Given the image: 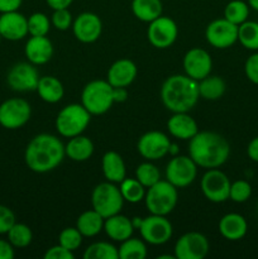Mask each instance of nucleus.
Returning <instances> with one entry per match:
<instances>
[{"mask_svg": "<svg viewBox=\"0 0 258 259\" xmlns=\"http://www.w3.org/2000/svg\"><path fill=\"white\" fill-rule=\"evenodd\" d=\"M82 234L78 232L77 228H65L62 232L58 234V244H61L62 247H65L66 249L71 250V252H75L76 249L81 247L82 244Z\"/></svg>", "mask_w": 258, "mask_h": 259, "instance_id": "39", "label": "nucleus"}, {"mask_svg": "<svg viewBox=\"0 0 258 259\" xmlns=\"http://www.w3.org/2000/svg\"><path fill=\"white\" fill-rule=\"evenodd\" d=\"M91 120V114L82 104H68L58 111L56 116V131L61 137L72 138L82 134Z\"/></svg>", "mask_w": 258, "mask_h": 259, "instance_id": "6", "label": "nucleus"}, {"mask_svg": "<svg viewBox=\"0 0 258 259\" xmlns=\"http://www.w3.org/2000/svg\"><path fill=\"white\" fill-rule=\"evenodd\" d=\"M85 259H118V248L109 242H96L89 245L83 252Z\"/></svg>", "mask_w": 258, "mask_h": 259, "instance_id": "35", "label": "nucleus"}, {"mask_svg": "<svg viewBox=\"0 0 258 259\" xmlns=\"http://www.w3.org/2000/svg\"><path fill=\"white\" fill-rule=\"evenodd\" d=\"M177 187L169 184L167 180H159L153 186L146 190L144 204L149 214L167 217L176 207L179 201Z\"/></svg>", "mask_w": 258, "mask_h": 259, "instance_id": "4", "label": "nucleus"}, {"mask_svg": "<svg viewBox=\"0 0 258 259\" xmlns=\"http://www.w3.org/2000/svg\"><path fill=\"white\" fill-rule=\"evenodd\" d=\"M32 108L27 100L12 98L0 104V125L8 131H17L29 121Z\"/></svg>", "mask_w": 258, "mask_h": 259, "instance_id": "8", "label": "nucleus"}, {"mask_svg": "<svg viewBox=\"0 0 258 259\" xmlns=\"http://www.w3.org/2000/svg\"><path fill=\"white\" fill-rule=\"evenodd\" d=\"M45 259H73L75 258V254L71 250L66 249L65 247H62L61 244L53 245L50 249L46 250L45 255H43Z\"/></svg>", "mask_w": 258, "mask_h": 259, "instance_id": "44", "label": "nucleus"}, {"mask_svg": "<svg viewBox=\"0 0 258 259\" xmlns=\"http://www.w3.org/2000/svg\"><path fill=\"white\" fill-rule=\"evenodd\" d=\"M14 255V247L10 244L9 240L0 239V259H13Z\"/></svg>", "mask_w": 258, "mask_h": 259, "instance_id": "45", "label": "nucleus"}, {"mask_svg": "<svg viewBox=\"0 0 258 259\" xmlns=\"http://www.w3.org/2000/svg\"><path fill=\"white\" fill-rule=\"evenodd\" d=\"M189 156L201 168H219L230 156V144L222 134L197 132L189 141Z\"/></svg>", "mask_w": 258, "mask_h": 259, "instance_id": "2", "label": "nucleus"}, {"mask_svg": "<svg viewBox=\"0 0 258 259\" xmlns=\"http://www.w3.org/2000/svg\"><path fill=\"white\" fill-rule=\"evenodd\" d=\"M247 3H248V5H249L250 9L258 12V0H248Z\"/></svg>", "mask_w": 258, "mask_h": 259, "instance_id": "52", "label": "nucleus"}, {"mask_svg": "<svg viewBox=\"0 0 258 259\" xmlns=\"http://www.w3.org/2000/svg\"><path fill=\"white\" fill-rule=\"evenodd\" d=\"M119 189H120L124 201L129 204H138L142 200H144V196H146V187L136 177L134 179L125 177L119 184Z\"/></svg>", "mask_w": 258, "mask_h": 259, "instance_id": "32", "label": "nucleus"}, {"mask_svg": "<svg viewBox=\"0 0 258 259\" xmlns=\"http://www.w3.org/2000/svg\"><path fill=\"white\" fill-rule=\"evenodd\" d=\"M101 169L106 181L120 184L126 177V167L124 159L118 152L108 151L101 158Z\"/></svg>", "mask_w": 258, "mask_h": 259, "instance_id": "25", "label": "nucleus"}, {"mask_svg": "<svg viewBox=\"0 0 258 259\" xmlns=\"http://www.w3.org/2000/svg\"><path fill=\"white\" fill-rule=\"evenodd\" d=\"M238 42L248 51H258V22L245 20L238 25Z\"/></svg>", "mask_w": 258, "mask_h": 259, "instance_id": "31", "label": "nucleus"}, {"mask_svg": "<svg viewBox=\"0 0 258 259\" xmlns=\"http://www.w3.org/2000/svg\"><path fill=\"white\" fill-rule=\"evenodd\" d=\"M179 152H180L179 146H177L176 143H172V142H171V144H169V149H168L169 156H172V157L177 156V154H179Z\"/></svg>", "mask_w": 258, "mask_h": 259, "instance_id": "50", "label": "nucleus"}, {"mask_svg": "<svg viewBox=\"0 0 258 259\" xmlns=\"http://www.w3.org/2000/svg\"><path fill=\"white\" fill-rule=\"evenodd\" d=\"M120 259H144L147 257L146 242L139 238H128L118 248Z\"/></svg>", "mask_w": 258, "mask_h": 259, "instance_id": "33", "label": "nucleus"}, {"mask_svg": "<svg viewBox=\"0 0 258 259\" xmlns=\"http://www.w3.org/2000/svg\"><path fill=\"white\" fill-rule=\"evenodd\" d=\"M247 156L250 161L258 163V136L254 137L247 146Z\"/></svg>", "mask_w": 258, "mask_h": 259, "instance_id": "47", "label": "nucleus"}, {"mask_svg": "<svg viewBox=\"0 0 258 259\" xmlns=\"http://www.w3.org/2000/svg\"><path fill=\"white\" fill-rule=\"evenodd\" d=\"M179 37V27L169 17H158L152 20L147 29V38L154 48L166 50L169 48Z\"/></svg>", "mask_w": 258, "mask_h": 259, "instance_id": "12", "label": "nucleus"}, {"mask_svg": "<svg viewBox=\"0 0 258 259\" xmlns=\"http://www.w3.org/2000/svg\"><path fill=\"white\" fill-rule=\"evenodd\" d=\"M248 232V223L243 215L238 212L225 214L219 222V233L224 239L237 242L243 239Z\"/></svg>", "mask_w": 258, "mask_h": 259, "instance_id": "23", "label": "nucleus"}, {"mask_svg": "<svg viewBox=\"0 0 258 259\" xmlns=\"http://www.w3.org/2000/svg\"><path fill=\"white\" fill-rule=\"evenodd\" d=\"M15 214L10 207L0 204V235L7 234L10 228L15 224Z\"/></svg>", "mask_w": 258, "mask_h": 259, "instance_id": "42", "label": "nucleus"}, {"mask_svg": "<svg viewBox=\"0 0 258 259\" xmlns=\"http://www.w3.org/2000/svg\"><path fill=\"white\" fill-rule=\"evenodd\" d=\"M46 3H47V5L52 10H57L68 9L70 5L73 3V0H46Z\"/></svg>", "mask_w": 258, "mask_h": 259, "instance_id": "48", "label": "nucleus"}, {"mask_svg": "<svg viewBox=\"0 0 258 259\" xmlns=\"http://www.w3.org/2000/svg\"><path fill=\"white\" fill-rule=\"evenodd\" d=\"M171 141L163 132L151 131L141 136L137 151L146 161H158L168 154Z\"/></svg>", "mask_w": 258, "mask_h": 259, "instance_id": "16", "label": "nucleus"}, {"mask_svg": "<svg viewBox=\"0 0 258 259\" xmlns=\"http://www.w3.org/2000/svg\"><path fill=\"white\" fill-rule=\"evenodd\" d=\"M0 35L3 39L20 40L28 35V18L18 10L0 14Z\"/></svg>", "mask_w": 258, "mask_h": 259, "instance_id": "19", "label": "nucleus"}, {"mask_svg": "<svg viewBox=\"0 0 258 259\" xmlns=\"http://www.w3.org/2000/svg\"><path fill=\"white\" fill-rule=\"evenodd\" d=\"M7 237L13 247L20 249V248H25L30 245L33 240V233L32 229L27 224L15 222V224L7 233Z\"/></svg>", "mask_w": 258, "mask_h": 259, "instance_id": "34", "label": "nucleus"}, {"mask_svg": "<svg viewBox=\"0 0 258 259\" xmlns=\"http://www.w3.org/2000/svg\"><path fill=\"white\" fill-rule=\"evenodd\" d=\"M167 131L174 138L190 141L199 132V126L189 113H172L167 121Z\"/></svg>", "mask_w": 258, "mask_h": 259, "instance_id": "22", "label": "nucleus"}, {"mask_svg": "<svg viewBox=\"0 0 258 259\" xmlns=\"http://www.w3.org/2000/svg\"><path fill=\"white\" fill-rule=\"evenodd\" d=\"M230 180L227 175L218 168L206 169L201 177L200 187L205 199L210 202L220 204L229 200Z\"/></svg>", "mask_w": 258, "mask_h": 259, "instance_id": "10", "label": "nucleus"}, {"mask_svg": "<svg viewBox=\"0 0 258 259\" xmlns=\"http://www.w3.org/2000/svg\"><path fill=\"white\" fill-rule=\"evenodd\" d=\"M23 0H0V14L8 12H15L22 7Z\"/></svg>", "mask_w": 258, "mask_h": 259, "instance_id": "46", "label": "nucleus"}, {"mask_svg": "<svg viewBox=\"0 0 258 259\" xmlns=\"http://www.w3.org/2000/svg\"><path fill=\"white\" fill-rule=\"evenodd\" d=\"M244 73L248 80L258 85V51L249 56L244 63Z\"/></svg>", "mask_w": 258, "mask_h": 259, "instance_id": "43", "label": "nucleus"}, {"mask_svg": "<svg viewBox=\"0 0 258 259\" xmlns=\"http://www.w3.org/2000/svg\"><path fill=\"white\" fill-rule=\"evenodd\" d=\"M197 85H199L200 98L209 101L219 100L227 90L225 81L217 75H207L206 77L197 81Z\"/></svg>", "mask_w": 258, "mask_h": 259, "instance_id": "29", "label": "nucleus"}, {"mask_svg": "<svg viewBox=\"0 0 258 259\" xmlns=\"http://www.w3.org/2000/svg\"><path fill=\"white\" fill-rule=\"evenodd\" d=\"M249 5L243 0H232L224 8V18L233 24L240 25L248 20L249 17Z\"/></svg>", "mask_w": 258, "mask_h": 259, "instance_id": "36", "label": "nucleus"}, {"mask_svg": "<svg viewBox=\"0 0 258 259\" xmlns=\"http://www.w3.org/2000/svg\"><path fill=\"white\" fill-rule=\"evenodd\" d=\"M159 95L171 113H189L200 99L199 85L187 75H172L163 81Z\"/></svg>", "mask_w": 258, "mask_h": 259, "instance_id": "3", "label": "nucleus"}, {"mask_svg": "<svg viewBox=\"0 0 258 259\" xmlns=\"http://www.w3.org/2000/svg\"><path fill=\"white\" fill-rule=\"evenodd\" d=\"M138 75L137 65L128 58H120L109 67L106 81L113 88H128Z\"/></svg>", "mask_w": 258, "mask_h": 259, "instance_id": "20", "label": "nucleus"}, {"mask_svg": "<svg viewBox=\"0 0 258 259\" xmlns=\"http://www.w3.org/2000/svg\"><path fill=\"white\" fill-rule=\"evenodd\" d=\"M38 81H39V73L35 66L30 62H18L8 71V86L17 93L35 91Z\"/></svg>", "mask_w": 258, "mask_h": 259, "instance_id": "14", "label": "nucleus"}, {"mask_svg": "<svg viewBox=\"0 0 258 259\" xmlns=\"http://www.w3.org/2000/svg\"><path fill=\"white\" fill-rule=\"evenodd\" d=\"M252 196V186L245 180H237L230 184L229 199L237 204H243L248 201Z\"/></svg>", "mask_w": 258, "mask_h": 259, "instance_id": "40", "label": "nucleus"}, {"mask_svg": "<svg viewBox=\"0 0 258 259\" xmlns=\"http://www.w3.org/2000/svg\"><path fill=\"white\" fill-rule=\"evenodd\" d=\"M132 12L141 22L151 23L161 17L163 5L161 0H132Z\"/></svg>", "mask_w": 258, "mask_h": 259, "instance_id": "30", "label": "nucleus"}, {"mask_svg": "<svg viewBox=\"0 0 258 259\" xmlns=\"http://www.w3.org/2000/svg\"><path fill=\"white\" fill-rule=\"evenodd\" d=\"M66 157L73 162H85L94 154V143L89 137L78 134L65 144Z\"/></svg>", "mask_w": 258, "mask_h": 259, "instance_id": "26", "label": "nucleus"}, {"mask_svg": "<svg viewBox=\"0 0 258 259\" xmlns=\"http://www.w3.org/2000/svg\"><path fill=\"white\" fill-rule=\"evenodd\" d=\"M91 205L104 219L119 214L124 205L119 186L109 181L96 185L91 192Z\"/></svg>", "mask_w": 258, "mask_h": 259, "instance_id": "7", "label": "nucleus"}, {"mask_svg": "<svg viewBox=\"0 0 258 259\" xmlns=\"http://www.w3.org/2000/svg\"><path fill=\"white\" fill-rule=\"evenodd\" d=\"M142 222H143V218H139V217L132 218V224H133L134 229H139L142 225Z\"/></svg>", "mask_w": 258, "mask_h": 259, "instance_id": "51", "label": "nucleus"}, {"mask_svg": "<svg viewBox=\"0 0 258 259\" xmlns=\"http://www.w3.org/2000/svg\"><path fill=\"white\" fill-rule=\"evenodd\" d=\"M72 14L68 9H57L53 10V14L51 17V24L57 30H67L72 27Z\"/></svg>", "mask_w": 258, "mask_h": 259, "instance_id": "41", "label": "nucleus"}, {"mask_svg": "<svg viewBox=\"0 0 258 259\" xmlns=\"http://www.w3.org/2000/svg\"><path fill=\"white\" fill-rule=\"evenodd\" d=\"M103 230L113 242L121 243L133 235L134 228L132 224V219L119 212L104 220Z\"/></svg>", "mask_w": 258, "mask_h": 259, "instance_id": "24", "label": "nucleus"}, {"mask_svg": "<svg viewBox=\"0 0 258 259\" xmlns=\"http://www.w3.org/2000/svg\"><path fill=\"white\" fill-rule=\"evenodd\" d=\"M166 180L177 189L190 186L196 180L197 164L190 156L172 157L166 166Z\"/></svg>", "mask_w": 258, "mask_h": 259, "instance_id": "9", "label": "nucleus"}, {"mask_svg": "<svg viewBox=\"0 0 258 259\" xmlns=\"http://www.w3.org/2000/svg\"><path fill=\"white\" fill-rule=\"evenodd\" d=\"M51 25V19L45 13L35 12L28 17V34L33 37L47 35Z\"/></svg>", "mask_w": 258, "mask_h": 259, "instance_id": "38", "label": "nucleus"}, {"mask_svg": "<svg viewBox=\"0 0 258 259\" xmlns=\"http://www.w3.org/2000/svg\"><path fill=\"white\" fill-rule=\"evenodd\" d=\"M2 39H3V38H2V35H0V42H2Z\"/></svg>", "mask_w": 258, "mask_h": 259, "instance_id": "53", "label": "nucleus"}, {"mask_svg": "<svg viewBox=\"0 0 258 259\" xmlns=\"http://www.w3.org/2000/svg\"><path fill=\"white\" fill-rule=\"evenodd\" d=\"M65 157V144L58 137L48 133L33 137L24 151L25 164L35 174L53 171L62 163Z\"/></svg>", "mask_w": 258, "mask_h": 259, "instance_id": "1", "label": "nucleus"}, {"mask_svg": "<svg viewBox=\"0 0 258 259\" xmlns=\"http://www.w3.org/2000/svg\"><path fill=\"white\" fill-rule=\"evenodd\" d=\"M72 33L81 43H94L100 38L103 22L95 13L83 12L73 19Z\"/></svg>", "mask_w": 258, "mask_h": 259, "instance_id": "17", "label": "nucleus"}, {"mask_svg": "<svg viewBox=\"0 0 258 259\" xmlns=\"http://www.w3.org/2000/svg\"><path fill=\"white\" fill-rule=\"evenodd\" d=\"M205 39L211 47L227 50L238 42V25L225 18L214 19L205 29Z\"/></svg>", "mask_w": 258, "mask_h": 259, "instance_id": "13", "label": "nucleus"}, {"mask_svg": "<svg viewBox=\"0 0 258 259\" xmlns=\"http://www.w3.org/2000/svg\"><path fill=\"white\" fill-rule=\"evenodd\" d=\"M209 250V240L204 234L189 232L177 239L174 252L176 259H204Z\"/></svg>", "mask_w": 258, "mask_h": 259, "instance_id": "15", "label": "nucleus"}, {"mask_svg": "<svg viewBox=\"0 0 258 259\" xmlns=\"http://www.w3.org/2000/svg\"><path fill=\"white\" fill-rule=\"evenodd\" d=\"M136 179L148 189L161 180V172L156 164L152 163V161H147L138 164L136 168Z\"/></svg>", "mask_w": 258, "mask_h": 259, "instance_id": "37", "label": "nucleus"}, {"mask_svg": "<svg viewBox=\"0 0 258 259\" xmlns=\"http://www.w3.org/2000/svg\"><path fill=\"white\" fill-rule=\"evenodd\" d=\"M37 94L45 103L56 104L62 100L65 95V88L62 82L55 76H43L39 77L37 86Z\"/></svg>", "mask_w": 258, "mask_h": 259, "instance_id": "27", "label": "nucleus"}, {"mask_svg": "<svg viewBox=\"0 0 258 259\" xmlns=\"http://www.w3.org/2000/svg\"><path fill=\"white\" fill-rule=\"evenodd\" d=\"M138 230L142 239L151 245L166 244L174 234L171 222L163 215L151 214L143 218V222Z\"/></svg>", "mask_w": 258, "mask_h": 259, "instance_id": "11", "label": "nucleus"}, {"mask_svg": "<svg viewBox=\"0 0 258 259\" xmlns=\"http://www.w3.org/2000/svg\"><path fill=\"white\" fill-rule=\"evenodd\" d=\"M104 218L94 209L86 210L78 215L76 220V228L83 238H93L100 234L104 229Z\"/></svg>", "mask_w": 258, "mask_h": 259, "instance_id": "28", "label": "nucleus"}, {"mask_svg": "<svg viewBox=\"0 0 258 259\" xmlns=\"http://www.w3.org/2000/svg\"><path fill=\"white\" fill-rule=\"evenodd\" d=\"M24 55L28 62L34 66L46 65L53 56V45L47 35L33 37L30 35L24 47Z\"/></svg>", "mask_w": 258, "mask_h": 259, "instance_id": "21", "label": "nucleus"}, {"mask_svg": "<svg viewBox=\"0 0 258 259\" xmlns=\"http://www.w3.org/2000/svg\"><path fill=\"white\" fill-rule=\"evenodd\" d=\"M81 104L91 115H103L108 113L114 104L113 86L106 80L90 81L83 86Z\"/></svg>", "mask_w": 258, "mask_h": 259, "instance_id": "5", "label": "nucleus"}, {"mask_svg": "<svg viewBox=\"0 0 258 259\" xmlns=\"http://www.w3.org/2000/svg\"><path fill=\"white\" fill-rule=\"evenodd\" d=\"M114 103H124L128 99V90L126 88H113Z\"/></svg>", "mask_w": 258, "mask_h": 259, "instance_id": "49", "label": "nucleus"}, {"mask_svg": "<svg viewBox=\"0 0 258 259\" xmlns=\"http://www.w3.org/2000/svg\"><path fill=\"white\" fill-rule=\"evenodd\" d=\"M182 65H184L185 75L196 81L206 77L212 70L211 56L206 50L199 47L191 48L185 53Z\"/></svg>", "mask_w": 258, "mask_h": 259, "instance_id": "18", "label": "nucleus"}]
</instances>
